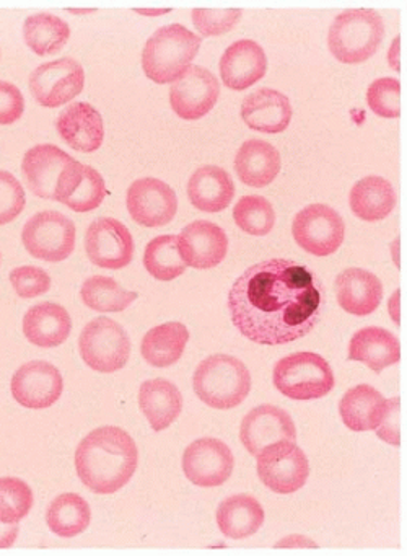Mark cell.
<instances>
[{"label": "cell", "instance_id": "cell-1", "mask_svg": "<svg viewBox=\"0 0 407 556\" xmlns=\"http://www.w3.org/2000/svg\"><path fill=\"white\" fill-rule=\"evenodd\" d=\"M322 286L311 269L272 258L250 266L231 286L228 311L253 343L280 346L311 333L321 317Z\"/></svg>", "mask_w": 407, "mask_h": 556}, {"label": "cell", "instance_id": "cell-2", "mask_svg": "<svg viewBox=\"0 0 407 556\" xmlns=\"http://www.w3.org/2000/svg\"><path fill=\"white\" fill-rule=\"evenodd\" d=\"M139 464L136 441L117 426H101L75 448V470L97 494H113L129 483Z\"/></svg>", "mask_w": 407, "mask_h": 556}, {"label": "cell", "instance_id": "cell-3", "mask_svg": "<svg viewBox=\"0 0 407 556\" xmlns=\"http://www.w3.org/2000/svg\"><path fill=\"white\" fill-rule=\"evenodd\" d=\"M202 38L179 24L166 25L152 35L142 51V70L158 86L173 84L198 56Z\"/></svg>", "mask_w": 407, "mask_h": 556}, {"label": "cell", "instance_id": "cell-4", "mask_svg": "<svg viewBox=\"0 0 407 556\" xmlns=\"http://www.w3.org/2000/svg\"><path fill=\"white\" fill-rule=\"evenodd\" d=\"M192 387L199 400L211 408L231 409L250 395L251 374L238 357L214 354L199 364Z\"/></svg>", "mask_w": 407, "mask_h": 556}, {"label": "cell", "instance_id": "cell-5", "mask_svg": "<svg viewBox=\"0 0 407 556\" xmlns=\"http://www.w3.org/2000/svg\"><path fill=\"white\" fill-rule=\"evenodd\" d=\"M383 37V18L377 11L351 9L332 22L328 47L339 63L360 64L374 56Z\"/></svg>", "mask_w": 407, "mask_h": 556}, {"label": "cell", "instance_id": "cell-6", "mask_svg": "<svg viewBox=\"0 0 407 556\" xmlns=\"http://www.w3.org/2000/svg\"><path fill=\"white\" fill-rule=\"evenodd\" d=\"M272 382L290 400H318L334 389V374L316 353H293L274 366Z\"/></svg>", "mask_w": 407, "mask_h": 556}, {"label": "cell", "instance_id": "cell-7", "mask_svg": "<svg viewBox=\"0 0 407 556\" xmlns=\"http://www.w3.org/2000/svg\"><path fill=\"white\" fill-rule=\"evenodd\" d=\"M81 359L101 374L123 369L130 357V340L117 321L106 317L93 318L85 325L78 338Z\"/></svg>", "mask_w": 407, "mask_h": 556}, {"label": "cell", "instance_id": "cell-8", "mask_svg": "<svg viewBox=\"0 0 407 556\" xmlns=\"http://www.w3.org/2000/svg\"><path fill=\"white\" fill-rule=\"evenodd\" d=\"M256 460L259 480L274 493H295L308 480L309 462L296 442H274L256 455Z\"/></svg>", "mask_w": 407, "mask_h": 556}, {"label": "cell", "instance_id": "cell-9", "mask_svg": "<svg viewBox=\"0 0 407 556\" xmlns=\"http://www.w3.org/2000/svg\"><path fill=\"white\" fill-rule=\"evenodd\" d=\"M75 233V224L67 216L58 211H42L23 226L22 242L33 258L59 263L74 252Z\"/></svg>", "mask_w": 407, "mask_h": 556}, {"label": "cell", "instance_id": "cell-10", "mask_svg": "<svg viewBox=\"0 0 407 556\" xmlns=\"http://www.w3.org/2000/svg\"><path fill=\"white\" fill-rule=\"evenodd\" d=\"M292 233L296 245L309 255L329 256L344 242L345 224L328 204H309L293 219Z\"/></svg>", "mask_w": 407, "mask_h": 556}, {"label": "cell", "instance_id": "cell-11", "mask_svg": "<svg viewBox=\"0 0 407 556\" xmlns=\"http://www.w3.org/2000/svg\"><path fill=\"white\" fill-rule=\"evenodd\" d=\"M85 86L84 67L72 58L41 64L29 76V90L39 105L59 109L80 96Z\"/></svg>", "mask_w": 407, "mask_h": 556}, {"label": "cell", "instance_id": "cell-12", "mask_svg": "<svg viewBox=\"0 0 407 556\" xmlns=\"http://www.w3.org/2000/svg\"><path fill=\"white\" fill-rule=\"evenodd\" d=\"M233 467L231 448L220 439H198L182 454L186 478L199 488L221 486L233 473Z\"/></svg>", "mask_w": 407, "mask_h": 556}, {"label": "cell", "instance_id": "cell-13", "mask_svg": "<svg viewBox=\"0 0 407 556\" xmlns=\"http://www.w3.org/2000/svg\"><path fill=\"white\" fill-rule=\"evenodd\" d=\"M220 97L217 77L202 66H189L169 89L173 112L186 122L204 118Z\"/></svg>", "mask_w": 407, "mask_h": 556}, {"label": "cell", "instance_id": "cell-14", "mask_svg": "<svg viewBox=\"0 0 407 556\" xmlns=\"http://www.w3.org/2000/svg\"><path fill=\"white\" fill-rule=\"evenodd\" d=\"M127 211L139 226L160 229L175 219L178 198L175 190L156 178H140L127 190Z\"/></svg>", "mask_w": 407, "mask_h": 556}, {"label": "cell", "instance_id": "cell-15", "mask_svg": "<svg viewBox=\"0 0 407 556\" xmlns=\"http://www.w3.org/2000/svg\"><path fill=\"white\" fill-rule=\"evenodd\" d=\"M88 260L98 268L123 269L133 258V239L130 230L113 217H101L85 233Z\"/></svg>", "mask_w": 407, "mask_h": 556}, {"label": "cell", "instance_id": "cell-16", "mask_svg": "<svg viewBox=\"0 0 407 556\" xmlns=\"http://www.w3.org/2000/svg\"><path fill=\"white\" fill-rule=\"evenodd\" d=\"M64 380L58 367L46 361L23 364L10 380V392L16 403L28 409H46L61 399Z\"/></svg>", "mask_w": 407, "mask_h": 556}, {"label": "cell", "instance_id": "cell-17", "mask_svg": "<svg viewBox=\"0 0 407 556\" xmlns=\"http://www.w3.org/2000/svg\"><path fill=\"white\" fill-rule=\"evenodd\" d=\"M106 193V184L100 172L72 159L59 175L54 201L65 204L75 213L85 214L100 207Z\"/></svg>", "mask_w": 407, "mask_h": 556}, {"label": "cell", "instance_id": "cell-18", "mask_svg": "<svg viewBox=\"0 0 407 556\" xmlns=\"http://www.w3.org/2000/svg\"><path fill=\"white\" fill-rule=\"evenodd\" d=\"M178 250L188 268H215L227 256L228 237L217 224L195 220L179 233Z\"/></svg>", "mask_w": 407, "mask_h": 556}, {"label": "cell", "instance_id": "cell-19", "mask_svg": "<svg viewBox=\"0 0 407 556\" xmlns=\"http://www.w3.org/2000/svg\"><path fill=\"white\" fill-rule=\"evenodd\" d=\"M240 439L244 448L256 457L264 447L279 441L296 442V428L292 416L279 406L260 405L243 418Z\"/></svg>", "mask_w": 407, "mask_h": 556}, {"label": "cell", "instance_id": "cell-20", "mask_svg": "<svg viewBox=\"0 0 407 556\" xmlns=\"http://www.w3.org/2000/svg\"><path fill=\"white\" fill-rule=\"evenodd\" d=\"M221 84L230 90H246L259 83L267 71V58L263 48L253 40H240L230 45L221 54Z\"/></svg>", "mask_w": 407, "mask_h": 556}, {"label": "cell", "instance_id": "cell-21", "mask_svg": "<svg viewBox=\"0 0 407 556\" xmlns=\"http://www.w3.org/2000/svg\"><path fill=\"white\" fill-rule=\"evenodd\" d=\"M55 126L62 141L74 151L91 154L103 144V118L90 103H72L59 115Z\"/></svg>", "mask_w": 407, "mask_h": 556}, {"label": "cell", "instance_id": "cell-22", "mask_svg": "<svg viewBox=\"0 0 407 556\" xmlns=\"http://www.w3.org/2000/svg\"><path fill=\"white\" fill-rule=\"evenodd\" d=\"M334 288L339 307L355 317L373 314L383 301V285L367 269H344L335 278Z\"/></svg>", "mask_w": 407, "mask_h": 556}, {"label": "cell", "instance_id": "cell-23", "mask_svg": "<svg viewBox=\"0 0 407 556\" xmlns=\"http://www.w3.org/2000/svg\"><path fill=\"white\" fill-rule=\"evenodd\" d=\"M292 115L290 100L272 89L256 90L241 103V118L247 128L266 135L285 131L292 122Z\"/></svg>", "mask_w": 407, "mask_h": 556}, {"label": "cell", "instance_id": "cell-24", "mask_svg": "<svg viewBox=\"0 0 407 556\" xmlns=\"http://www.w3.org/2000/svg\"><path fill=\"white\" fill-rule=\"evenodd\" d=\"M71 161V155L52 144L29 149L23 157L22 172L31 193L44 200H54L59 175Z\"/></svg>", "mask_w": 407, "mask_h": 556}, {"label": "cell", "instance_id": "cell-25", "mask_svg": "<svg viewBox=\"0 0 407 556\" xmlns=\"http://www.w3.org/2000/svg\"><path fill=\"white\" fill-rule=\"evenodd\" d=\"M72 331V318L65 307L52 302L33 305L23 317V334L38 348H58Z\"/></svg>", "mask_w": 407, "mask_h": 556}, {"label": "cell", "instance_id": "cell-26", "mask_svg": "<svg viewBox=\"0 0 407 556\" xmlns=\"http://www.w3.org/2000/svg\"><path fill=\"white\" fill-rule=\"evenodd\" d=\"M234 197V184L224 168L204 165L188 181V198L195 210L215 214L227 210Z\"/></svg>", "mask_w": 407, "mask_h": 556}, {"label": "cell", "instance_id": "cell-27", "mask_svg": "<svg viewBox=\"0 0 407 556\" xmlns=\"http://www.w3.org/2000/svg\"><path fill=\"white\" fill-rule=\"evenodd\" d=\"M282 161L279 151L269 142L251 139L244 142L234 157V172L244 185L266 188L279 175Z\"/></svg>", "mask_w": 407, "mask_h": 556}, {"label": "cell", "instance_id": "cell-28", "mask_svg": "<svg viewBox=\"0 0 407 556\" xmlns=\"http://www.w3.org/2000/svg\"><path fill=\"white\" fill-rule=\"evenodd\" d=\"M348 359L365 364L373 372L380 374L386 367L399 363V340L384 328H364L348 343Z\"/></svg>", "mask_w": 407, "mask_h": 556}, {"label": "cell", "instance_id": "cell-29", "mask_svg": "<svg viewBox=\"0 0 407 556\" xmlns=\"http://www.w3.org/2000/svg\"><path fill=\"white\" fill-rule=\"evenodd\" d=\"M139 406L153 431H165L182 412V395L166 379H150L140 386Z\"/></svg>", "mask_w": 407, "mask_h": 556}, {"label": "cell", "instance_id": "cell-30", "mask_svg": "<svg viewBox=\"0 0 407 556\" xmlns=\"http://www.w3.org/2000/svg\"><path fill=\"white\" fill-rule=\"evenodd\" d=\"M386 400L368 383L352 387L339 403V415L351 431H374L384 416Z\"/></svg>", "mask_w": 407, "mask_h": 556}, {"label": "cell", "instance_id": "cell-31", "mask_svg": "<svg viewBox=\"0 0 407 556\" xmlns=\"http://www.w3.org/2000/svg\"><path fill=\"white\" fill-rule=\"evenodd\" d=\"M352 213L365 223L386 219L396 206V193L386 178L370 175L352 187L348 194Z\"/></svg>", "mask_w": 407, "mask_h": 556}, {"label": "cell", "instance_id": "cell-32", "mask_svg": "<svg viewBox=\"0 0 407 556\" xmlns=\"http://www.w3.org/2000/svg\"><path fill=\"white\" fill-rule=\"evenodd\" d=\"M263 523V506L250 494H234L218 506L217 526L228 539L241 540L254 535Z\"/></svg>", "mask_w": 407, "mask_h": 556}, {"label": "cell", "instance_id": "cell-33", "mask_svg": "<svg viewBox=\"0 0 407 556\" xmlns=\"http://www.w3.org/2000/svg\"><path fill=\"white\" fill-rule=\"evenodd\" d=\"M188 341V328L179 321H168L147 331L140 354L150 366L165 369L181 359Z\"/></svg>", "mask_w": 407, "mask_h": 556}, {"label": "cell", "instance_id": "cell-34", "mask_svg": "<svg viewBox=\"0 0 407 556\" xmlns=\"http://www.w3.org/2000/svg\"><path fill=\"white\" fill-rule=\"evenodd\" d=\"M91 509L84 497L64 493L55 497L46 510V523L55 535L72 539L90 527Z\"/></svg>", "mask_w": 407, "mask_h": 556}, {"label": "cell", "instance_id": "cell-35", "mask_svg": "<svg viewBox=\"0 0 407 556\" xmlns=\"http://www.w3.org/2000/svg\"><path fill=\"white\" fill-rule=\"evenodd\" d=\"M23 38L33 53L41 58L52 56L67 45L71 28L55 15L36 14L23 24Z\"/></svg>", "mask_w": 407, "mask_h": 556}, {"label": "cell", "instance_id": "cell-36", "mask_svg": "<svg viewBox=\"0 0 407 556\" xmlns=\"http://www.w3.org/2000/svg\"><path fill=\"white\" fill-rule=\"evenodd\" d=\"M80 298L91 311L114 314L126 311L136 301L137 292L127 291L113 278L91 276L81 285Z\"/></svg>", "mask_w": 407, "mask_h": 556}, {"label": "cell", "instance_id": "cell-37", "mask_svg": "<svg viewBox=\"0 0 407 556\" xmlns=\"http://www.w3.org/2000/svg\"><path fill=\"white\" fill-rule=\"evenodd\" d=\"M143 266L158 281H173L185 275L188 266L178 250V236H160L147 243Z\"/></svg>", "mask_w": 407, "mask_h": 556}, {"label": "cell", "instance_id": "cell-38", "mask_svg": "<svg viewBox=\"0 0 407 556\" xmlns=\"http://www.w3.org/2000/svg\"><path fill=\"white\" fill-rule=\"evenodd\" d=\"M233 219L247 236L264 237L276 226V211L266 198L251 194L234 204Z\"/></svg>", "mask_w": 407, "mask_h": 556}, {"label": "cell", "instance_id": "cell-39", "mask_svg": "<svg viewBox=\"0 0 407 556\" xmlns=\"http://www.w3.org/2000/svg\"><path fill=\"white\" fill-rule=\"evenodd\" d=\"M33 507V491L16 477L0 478V522L18 523Z\"/></svg>", "mask_w": 407, "mask_h": 556}, {"label": "cell", "instance_id": "cell-40", "mask_svg": "<svg viewBox=\"0 0 407 556\" xmlns=\"http://www.w3.org/2000/svg\"><path fill=\"white\" fill-rule=\"evenodd\" d=\"M367 103L374 115L381 118H397L400 115V84L397 79L383 77L374 80L367 90Z\"/></svg>", "mask_w": 407, "mask_h": 556}, {"label": "cell", "instance_id": "cell-41", "mask_svg": "<svg viewBox=\"0 0 407 556\" xmlns=\"http://www.w3.org/2000/svg\"><path fill=\"white\" fill-rule=\"evenodd\" d=\"M243 12L240 9H224V11H215V9H198L192 12V24L195 30L202 37H220V35L230 34L238 22H240Z\"/></svg>", "mask_w": 407, "mask_h": 556}, {"label": "cell", "instance_id": "cell-42", "mask_svg": "<svg viewBox=\"0 0 407 556\" xmlns=\"http://www.w3.org/2000/svg\"><path fill=\"white\" fill-rule=\"evenodd\" d=\"M10 285L22 299L44 295L51 289V278L39 266H18L10 271Z\"/></svg>", "mask_w": 407, "mask_h": 556}, {"label": "cell", "instance_id": "cell-43", "mask_svg": "<svg viewBox=\"0 0 407 556\" xmlns=\"http://www.w3.org/2000/svg\"><path fill=\"white\" fill-rule=\"evenodd\" d=\"M22 184L10 172L0 170V226L13 223L25 210Z\"/></svg>", "mask_w": 407, "mask_h": 556}, {"label": "cell", "instance_id": "cell-44", "mask_svg": "<svg viewBox=\"0 0 407 556\" xmlns=\"http://www.w3.org/2000/svg\"><path fill=\"white\" fill-rule=\"evenodd\" d=\"M25 112V99L18 87L0 80V126L13 125Z\"/></svg>", "mask_w": 407, "mask_h": 556}, {"label": "cell", "instance_id": "cell-45", "mask_svg": "<svg viewBox=\"0 0 407 556\" xmlns=\"http://www.w3.org/2000/svg\"><path fill=\"white\" fill-rule=\"evenodd\" d=\"M378 438L391 445L400 444V400L399 396L386 400L384 416L377 429Z\"/></svg>", "mask_w": 407, "mask_h": 556}, {"label": "cell", "instance_id": "cell-46", "mask_svg": "<svg viewBox=\"0 0 407 556\" xmlns=\"http://www.w3.org/2000/svg\"><path fill=\"white\" fill-rule=\"evenodd\" d=\"M18 523L0 522V548H10L18 539Z\"/></svg>", "mask_w": 407, "mask_h": 556}, {"label": "cell", "instance_id": "cell-47", "mask_svg": "<svg viewBox=\"0 0 407 556\" xmlns=\"http://www.w3.org/2000/svg\"><path fill=\"white\" fill-rule=\"evenodd\" d=\"M277 548H313L316 543L303 535H290L277 543Z\"/></svg>", "mask_w": 407, "mask_h": 556}, {"label": "cell", "instance_id": "cell-48", "mask_svg": "<svg viewBox=\"0 0 407 556\" xmlns=\"http://www.w3.org/2000/svg\"><path fill=\"white\" fill-rule=\"evenodd\" d=\"M399 41L400 38L396 37L394 40L393 47L390 48V53H387V63H390L391 70L399 73Z\"/></svg>", "mask_w": 407, "mask_h": 556}, {"label": "cell", "instance_id": "cell-49", "mask_svg": "<svg viewBox=\"0 0 407 556\" xmlns=\"http://www.w3.org/2000/svg\"><path fill=\"white\" fill-rule=\"evenodd\" d=\"M390 314L393 320L399 324V291H396V294L390 301Z\"/></svg>", "mask_w": 407, "mask_h": 556}, {"label": "cell", "instance_id": "cell-50", "mask_svg": "<svg viewBox=\"0 0 407 556\" xmlns=\"http://www.w3.org/2000/svg\"><path fill=\"white\" fill-rule=\"evenodd\" d=\"M169 11L163 9V11H149V9H143V11H137V14L145 15V17H156V15L168 14Z\"/></svg>", "mask_w": 407, "mask_h": 556}, {"label": "cell", "instance_id": "cell-51", "mask_svg": "<svg viewBox=\"0 0 407 556\" xmlns=\"http://www.w3.org/2000/svg\"><path fill=\"white\" fill-rule=\"evenodd\" d=\"M0 262H2V253H0Z\"/></svg>", "mask_w": 407, "mask_h": 556}]
</instances>
